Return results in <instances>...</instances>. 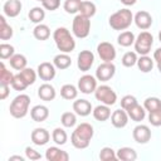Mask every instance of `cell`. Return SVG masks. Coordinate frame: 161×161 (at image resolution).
I'll use <instances>...</instances> for the list:
<instances>
[{
    "mask_svg": "<svg viewBox=\"0 0 161 161\" xmlns=\"http://www.w3.org/2000/svg\"><path fill=\"white\" fill-rule=\"evenodd\" d=\"M93 126L91 123L83 122L80 125H78L75 127V130L72 132L70 135V142L72 145L78 148V150H83L87 148L91 143V140L93 137Z\"/></svg>",
    "mask_w": 161,
    "mask_h": 161,
    "instance_id": "1",
    "label": "cell"
},
{
    "mask_svg": "<svg viewBox=\"0 0 161 161\" xmlns=\"http://www.w3.org/2000/svg\"><path fill=\"white\" fill-rule=\"evenodd\" d=\"M53 39L58 50H60V53H70L75 48L74 38L72 36L70 31L64 26H59L54 30Z\"/></svg>",
    "mask_w": 161,
    "mask_h": 161,
    "instance_id": "2",
    "label": "cell"
},
{
    "mask_svg": "<svg viewBox=\"0 0 161 161\" xmlns=\"http://www.w3.org/2000/svg\"><path fill=\"white\" fill-rule=\"evenodd\" d=\"M133 21V14L130 9L123 8L117 10L116 13H113L109 19H108V24L113 30H126Z\"/></svg>",
    "mask_w": 161,
    "mask_h": 161,
    "instance_id": "3",
    "label": "cell"
},
{
    "mask_svg": "<svg viewBox=\"0 0 161 161\" xmlns=\"http://www.w3.org/2000/svg\"><path fill=\"white\" fill-rule=\"evenodd\" d=\"M29 104H30V97L28 94H19L16 96L11 103H10V114L14 118H23L28 114L29 111Z\"/></svg>",
    "mask_w": 161,
    "mask_h": 161,
    "instance_id": "4",
    "label": "cell"
},
{
    "mask_svg": "<svg viewBox=\"0 0 161 161\" xmlns=\"http://www.w3.org/2000/svg\"><path fill=\"white\" fill-rule=\"evenodd\" d=\"M72 31L74 36L79 39L87 38L91 31V18H87L82 14L75 15L72 23Z\"/></svg>",
    "mask_w": 161,
    "mask_h": 161,
    "instance_id": "5",
    "label": "cell"
},
{
    "mask_svg": "<svg viewBox=\"0 0 161 161\" xmlns=\"http://www.w3.org/2000/svg\"><path fill=\"white\" fill-rule=\"evenodd\" d=\"M153 44V36L147 30L141 31L135 40V50L140 55H147Z\"/></svg>",
    "mask_w": 161,
    "mask_h": 161,
    "instance_id": "6",
    "label": "cell"
},
{
    "mask_svg": "<svg viewBox=\"0 0 161 161\" xmlns=\"http://www.w3.org/2000/svg\"><path fill=\"white\" fill-rule=\"evenodd\" d=\"M94 97L97 101H99L101 103L103 104H107V106H113L117 101V94L116 92L109 87V86H99L96 88L94 91Z\"/></svg>",
    "mask_w": 161,
    "mask_h": 161,
    "instance_id": "7",
    "label": "cell"
},
{
    "mask_svg": "<svg viewBox=\"0 0 161 161\" xmlns=\"http://www.w3.org/2000/svg\"><path fill=\"white\" fill-rule=\"evenodd\" d=\"M116 73V67L112 62H103L102 64H99L97 67L96 70V78L97 80L101 82H107Z\"/></svg>",
    "mask_w": 161,
    "mask_h": 161,
    "instance_id": "8",
    "label": "cell"
},
{
    "mask_svg": "<svg viewBox=\"0 0 161 161\" xmlns=\"http://www.w3.org/2000/svg\"><path fill=\"white\" fill-rule=\"evenodd\" d=\"M97 53L103 62H112L116 58V48L109 42H101L97 45Z\"/></svg>",
    "mask_w": 161,
    "mask_h": 161,
    "instance_id": "9",
    "label": "cell"
},
{
    "mask_svg": "<svg viewBox=\"0 0 161 161\" xmlns=\"http://www.w3.org/2000/svg\"><path fill=\"white\" fill-rule=\"evenodd\" d=\"M97 88V78L89 74H84L78 79V89L84 94L94 93Z\"/></svg>",
    "mask_w": 161,
    "mask_h": 161,
    "instance_id": "10",
    "label": "cell"
},
{
    "mask_svg": "<svg viewBox=\"0 0 161 161\" xmlns=\"http://www.w3.org/2000/svg\"><path fill=\"white\" fill-rule=\"evenodd\" d=\"M55 65L53 63H49V62H43L38 65V69H36V73H38V77L44 80V82H49L52 80L54 77H55Z\"/></svg>",
    "mask_w": 161,
    "mask_h": 161,
    "instance_id": "11",
    "label": "cell"
},
{
    "mask_svg": "<svg viewBox=\"0 0 161 161\" xmlns=\"http://www.w3.org/2000/svg\"><path fill=\"white\" fill-rule=\"evenodd\" d=\"M132 137L137 143H147L151 140V130L146 125H137L132 131Z\"/></svg>",
    "mask_w": 161,
    "mask_h": 161,
    "instance_id": "12",
    "label": "cell"
},
{
    "mask_svg": "<svg viewBox=\"0 0 161 161\" xmlns=\"http://www.w3.org/2000/svg\"><path fill=\"white\" fill-rule=\"evenodd\" d=\"M94 63V54L91 50H82L77 58V65L82 72H87Z\"/></svg>",
    "mask_w": 161,
    "mask_h": 161,
    "instance_id": "13",
    "label": "cell"
},
{
    "mask_svg": "<svg viewBox=\"0 0 161 161\" xmlns=\"http://www.w3.org/2000/svg\"><path fill=\"white\" fill-rule=\"evenodd\" d=\"M133 21L136 24V26L141 30H147L151 25H152V16L148 11H145V10H141V11H137L136 15L133 16Z\"/></svg>",
    "mask_w": 161,
    "mask_h": 161,
    "instance_id": "14",
    "label": "cell"
},
{
    "mask_svg": "<svg viewBox=\"0 0 161 161\" xmlns=\"http://www.w3.org/2000/svg\"><path fill=\"white\" fill-rule=\"evenodd\" d=\"M128 114H127V111L126 109H116L112 112L111 114V123L113 125V127L116 128H123L127 126L128 123Z\"/></svg>",
    "mask_w": 161,
    "mask_h": 161,
    "instance_id": "15",
    "label": "cell"
},
{
    "mask_svg": "<svg viewBox=\"0 0 161 161\" xmlns=\"http://www.w3.org/2000/svg\"><path fill=\"white\" fill-rule=\"evenodd\" d=\"M30 138H31V142L34 145H36V146H44V145H47L49 142L50 135H49V132L45 128L38 127V128H34L31 131Z\"/></svg>",
    "mask_w": 161,
    "mask_h": 161,
    "instance_id": "16",
    "label": "cell"
},
{
    "mask_svg": "<svg viewBox=\"0 0 161 161\" xmlns=\"http://www.w3.org/2000/svg\"><path fill=\"white\" fill-rule=\"evenodd\" d=\"M45 158L48 161H68L69 160V155L67 151L60 150L59 147H49L45 151Z\"/></svg>",
    "mask_w": 161,
    "mask_h": 161,
    "instance_id": "17",
    "label": "cell"
},
{
    "mask_svg": "<svg viewBox=\"0 0 161 161\" xmlns=\"http://www.w3.org/2000/svg\"><path fill=\"white\" fill-rule=\"evenodd\" d=\"M73 111L75 112V114H78L80 117H86V116L91 114L93 108H92V104H91L89 101H87V99H75L73 102Z\"/></svg>",
    "mask_w": 161,
    "mask_h": 161,
    "instance_id": "18",
    "label": "cell"
},
{
    "mask_svg": "<svg viewBox=\"0 0 161 161\" xmlns=\"http://www.w3.org/2000/svg\"><path fill=\"white\" fill-rule=\"evenodd\" d=\"M21 3L20 0H8L5 1L4 6H3V10H4V14L9 18H16L20 11H21Z\"/></svg>",
    "mask_w": 161,
    "mask_h": 161,
    "instance_id": "19",
    "label": "cell"
},
{
    "mask_svg": "<svg viewBox=\"0 0 161 161\" xmlns=\"http://www.w3.org/2000/svg\"><path fill=\"white\" fill-rule=\"evenodd\" d=\"M57 96V92L54 89V87L52 84H49L48 82L43 83L39 88H38V97L42 99V101H45V102H50L55 98Z\"/></svg>",
    "mask_w": 161,
    "mask_h": 161,
    "instance_id": "20",
    "label": "cell"
},
{
    "mask_svg": "<svg viewBox=\"0 0 161 161\" xmlns=\"http://www.w3.org/2000/svg\"><path fill=\"white\" fill-rule=\"evenodd\" d=\"M30 117L35 122H43L49 117V109L47 106L36 104L30 109Z\"/></svg>",
    "mask_w": 161,
    "mask_h": 161,
    "instance_id": "21",
    "label": "cell"
},
{
    "mask_svg": "<svg viewBox=\"0 0 161 161\" xmlns=\"http://www.w3.org/2000/svg\"><path fill=\"white\" fill-rule=\"evenodd\" d=\"M92 113H93V117H94L97 121H101V122H104V121H107V119L111 117L109 106L103 104V103L99 104V106H97L96 108H93Z\"/></svg>",
    "mask_w": 161,
    "mask_h": 161,
    "instance_id": "22",
    "label": "cell"
},
{
    "mask_svg": "<svg viewBox=\"0 0 161 161\" xmlns=\"http://www.w3.org/2000/svg\"><path fill=\"white\" fill-rule=\"evenodd\" d=\"M53 64L55 65L57 69L63 70V69H67V68L70 67L72 59H70V57L68 55V53H59V54H57V55L54 57Z\"/></svg>",
    "mask_w": 161,
    "mask_h": 161,
    "instance_id": "23",
    "label": "cell"
},
{
    "mask_svg": "<svg viewBox=\"0 0 161 161\" xmlns=\"http://www.w3.org/2000/svg\"><path fill=\"white\" fill-rule=\"evenodd\" d=\"M127 114H128V117H130L132 121H135V122H141V121H143V118L146 117V109H145V107H142V106H140V104L137 103V104H135L133 107H131L130 109H127Z\"/></svg>",
    "mask_w": 161,
    "mask_h": 161,
    "instance_id": "24",
    "label": "cell"
},
{
    "mask_svg": "<svg viewBox=\"0 0 161 161\" xmlns=\"http://www.w3.org/2000/svg\"><path fill=\"white\" fill-rule=\"evenodd\" d=\"M117 160L121 161H135L137 158V152L132 147H121L116 151Z\"/></svg>",
    "mask_w": 161,
    "mask_h": 161,
    "instance_id": "25",
    "label": "cell"
},
{
    "mask_svg": "<svg viewBox=\"0 0 161 161\" xmlns=\"http://www.w3.org/2000/svg\"><path fill=\"white\" fill-rule=\"evenodd\" d=\"M33 35L38 40H47L50 36V29L45 24H36V26L33 29Z\"/></svg>",
    "mask_w": 161,
    "mask_h": 161,
    "instance_id": "26",
    "label": "cell"
},
{
    "mask_svg": "<svg viewBox=\"0 0 161 161\" xmlns=\"http://www.w3.org/2000/svg\"><path fill=\"white\" fill-rule=\"evenodd\" d=\"M97 11V8L94 5V3L89 1V0H82L80 6H79V14L87 16V18H92Z\"/></svg>",
    "mask_w": 161,
    "mask_h": 161,
    "instance_id": "27",
    "label": "cell"
},
{
    "mask_svg": "<svg viewBox=\"0 0 161 161\" xmlns=\"http://www.w3.org/2000/svg\"><path fill=\"white\" fill-rule=\"evenodd\" d=\"M78 88L73 84H64L62 88H60V96L62 98L67 99V101H72V99H75L77 96H78Z\"/></svg>",
    "mask_w": 161,
    "mask_h": 161,
    "instance_id": "28",
    "label": "cell"
},
{
    "mask_svg": "<svg viewBox=\"0 0 161 161\" xmlns=\"http://www.w3.org/2000/svg\"><path fill=\"white\" fill-rule=\"evenodd\" d=\"M135 34L130 30H125V31H121V34L117 36V43L121 45V47H130L132 44H135Z\"/></svg>",
    "mask_w": 161,
    "mask_h": 161,
    "instance_id": "29",
    "label": "cell"
},
{
    "mask_svg": "<svg viewBox=\"0 0 161 161\" xmlns=\"http://www.w3.org/2000/svg\"><path fill=\"white\" fill-rule=\"evenodd\" d=\"M13 34H14L13 28L6 23L5 16L0 15V39L1 40H8L13 36Z\"/></svg>",
    "mask_w": 161,
    "mask_h": 161,
    "instance_id": "30",
    "label": "cell"
},
{
    "mask_svg": "<svg viewBox=\"0 0 161 161\" xmlns=\"http://www.w3.org/2000/svg\"><path fill=\"white\" fill-rule=\"evenodd\" d=\"M11 68L16 69V70H23L24 68H26V64H28V60L25 58V55L23 54H14L10 60H9Z\"/></svg>",
    "mask_w": 161,
    "mask_h": 161,
    "instance_id": "31",
    "label": "cell"
},
{
    "mask_svg": "<svg viewBox=\"0 0 161 161\" xmlns=\"http://www.w3.org/2000/svg\"><path fill=\"white\" fill-rule=\"evenodd\" d=\"M137 67L142 73H148L153 68V60L148 55H141L137 59Z\"/></svg>",
    "mask_w": 161,
    "mask_h": 161,
    "instance_id": "32",
    "label": "cell"
},
{
    "mask_svg": "<svg viewBox=\"0 0 161 161\" xmlns=\"http://www.w3.org/2000/svg\"><path fill=\"white\" fill-rule=\"evenodd\" d=\"M28 16H29L30 21H33V23H35V24H40V23L44 20V18H45V11H44V9L40 8V6H35V8H33V9L29 11Z\"/></svg>",
    "mask_w": 161,
    "mask_h": 161,
    "instance_id": "33",
    "label": "cell"
},
{
    "mask_svg": "<svg viewBox=\"0 0 161 161\" xmlns=\"http://www.w3.org/2000/svg\"><path fill=\"white\" fill-rule=\"evenodd\" d=\"M14 79V74L6 69L4 62L0 63V84H8L11 86V82Z\"/></svg>",
    "mask_w": 161,
    "mask_h": 161,
    "instance_id": "34",
    "label": "cell"
},
{
    "mask_svg": "<svg viewBox=\"0 0 161 161\" xmlns=\"http://www.w3.org/2000/svg\"><path fill=\"white\" fill-rule=\"evenodd\" d=\"M143 107L148 112L158 111V109H161V99L157 97H147L143 102Z\"/></svg>",
    "mask_w": 161,
    "mask_h": 161,
    "instance_id": "35",
    "label": "cell"
},
{
    "mask_svg": "<svg viewBox=\"0 0 161 161\" xmlns=\"http://www.w3.org/2000/svg\"><path fill=\"white\" fill-rule=\"evenodd\" d=\"M52 138H53V141L57 143V145H64V143H67V140H68V135H67V132L63 130V128H60V127H57V128H54L53 130V133H52Z\"/></svg>",
    "mask_w": 161,
    "mask_h": 161,
    "instance_id": "36",
    "label": "cell"
},
{
    "mask_svg": "<svg viewBox=\"0 0 161 161\" xmlns=\"http://www.w3.org/2000/svg\"><path fill=\"white\" fill-rule=\"evenodd\" d=\"M60 122H62V125H63L64 127H68V128L75 126V123H77L75 112H74V113H73V112H64V113L62 114V117H60Z\"/></svg>",
    "mask_w": 161,
    "mask_h": 161,
    "instance_id": "37",
    "label": "cell"
},
{
    "mask_svg": "<svg viewBox=\"0 0 161 161\" xmlns=\"http://www.w3.org/2000/svg\"><path fill=\"white\" fill-rule=\"evenodd\" d=\"M137 53L136 52H127V53H125L123 54V57H122V64L125 65V67H127V68H131V67H133L135 64H137Z\"/></svg>",
    "mask_w": 161,
    "mask_h": 161,
    "instance_id": "38",
    "label": "cell"
},
{
    "mask_svg": "<svg viewBox=\"0 0 161 161\" xmlns=\"http://www.w3.org/2000/svg\"><path fill=\"white\" fill-rule=\"evenodd\" d=\"M14 54H15V49H14L13 45L6 44V43L0 44V58H1L3 60H5V59H10Z\"/></svg>",
    "mask_w": 161,
    "mask_h": 161,
    "instance_id": "39",
    "label": "cell"
},
{
    "mask_svg": "<svg viewBox=\"0 0 161 161\" xmlns=\"http://www.w3.org/2000/svg\"><path fill=\"white\" fill-rule=\"evenodd\" d=\"M80 3H82V0H65L63 8L68 14H75L79 11Z\"/></svg>",
    "mask_w": 161,
    "mask_h": 161,
    "instance_id": "40",
    "label": "cell"
},
{
    "mask_svg": "<svg viewBox=\"0 0 161 161\" xmlns=\"http://www.w3.org/2000/svg\"><path fill=\"white\" fill-rule=\"evenodd\" d=\"M99 158L102 161H111V160H117L116 151L112 147H103L99 151Z\"/></svg>",
    "mask_w": 161,
    "mask_h": 161,
    "instance_id": "41",
    "label": "cell"
},
{
    "mask_svg": "<svg viewBox=\"0 0 161 161\" xmlns=\"http://www.w3.org/2000/svg\"><path fill=\"white\" fill-rule=\"evenodd\" d=\"M28 86H29V84L25 82V79L21 77L20 73H18V74L14 75V79H13V82H11V87H13L15 91H24Z\"/></svg>",
    "mask_w": 161,
    "mask_h": 161,
    "instance_id": "42",
    "label": "cell"
},
{
    "mask_svg": "<svg viewBox=\"0 0 161 161\" xmlns=\"http://www.w3.org/2000/svg\"><path fill=\"white\" fill-rule=\"evenodd\" d=\"M20 74H21V77L25 79V82H26L29 86L35 82L36 75H38V73H35V70L31 69V68H24L23 70H20Z\"/></svg>",
    "mask_w": 161,
    "mask_h": 161,
    "instance_id": "43",
    "label": "cell"
},
{
    "mask_svg": "<svg viewBox=\"0 0 161 161\" xmlns=\"http://www.w3.org/2000/svg\"><path fill=\"white\" fill-rule=\"evenodd\" d=\"M138 102H137V99H136V97L135 96H131V94H126V96H123L122 98H121V107L123 108V109H130L131 107H133L135 104H137Z\"/></svg>",
    "mask_w": 161,
    "mask_h": 161,
    "instance_id": "44",
    "label": "cell"
},
{
    "mask_svg": "<svg viewBox=\"0 0 161 161\" xmlns=\"http://www.w3.org/2000/svg\"><path fill=\"white\" fill-rule=\"evenodd\" d=\"M148 122L155 127L161 126V109L148 112Z\"/></svg>",
    "mask_w": 161,
    "mask_h": 161,
    "instance_id": "45",
    "label": "cell"
},
{
    "mask_svg": "<svg viewBox=\"0 0 161 161\" xmlns=\"http://www.w3.org/2000/svg\"><path fill=\"white\" fill-rule=\"evenodd\" d=\"M42 5H43V8L45 10L54 11V10H57L60 6V0H43Z\"/></svg>",
    "mask_w": 161,
    "mask_h": 161,
    "instance_id": "46",
    "label": "cell"
},
{
    "mask_svg": "<svg viewBox=\"0 0 161 161\" xmlns=\"http://www.w3.org/2000/svg\"><path fill=\"white\" fill-rule=\"evenodd\" d=\"M25 157L29 158V160L35 161V160H40L42 158V155L36 150H34V148H31V147L28 146V147H25Z\"/></svg>",
    "mask_w": 161,
    "mask_h": 161,
    "instance_id": "47",
    "label": "cell"
},
{
    "mask_svg": "<svg viewBox=\"0 0 161 161\" xmlns=\"http://www.w3.org/2000/svg\"><path fill=\"white\" fill-rule=\"evenodd\" d=\"M9 87L10 86H8V84H0V99L1 101H4L9 96V93H10Z\"/></svg>",
    "mask_w": 161,
    "mask_h": 161,
    "instance_id": "48",
    "label": "cell"
},
{
    "mask_svg": "<svg viewBox=\"0 0 161 161\" xmlns=\"http://www.w3.org/2000/svg\"><path fill=\"white\" fill-rule=\"evenodd\" d=\"M153 59L156 60V63L161 62V48H157L153 53Z\"/></svg>",
    "mask_w": 161,
    "mask_h": 161,
    "instance_id": "49",
    "label": "cell"
},
{
    "mask_svg": "<svg viewBox=\"0 0 161 161\" xmlns=\"http://www.w3.org/2000/svg\"><path fill=\"white\" fill-rule=\"evenodd\" d=\"M119 1H121L123 5H126V6H131V5H135L137 0H119Z\"/></svg>",
    "mask_w": 161,
    "mask_h": 161,
    "instance_id": "50",
    "label": "cell"
},
{
    "mask_svg": "<svg viewBox=\"0 0 161 161\" xmlns=\"http://www.w3.org/2000/svg\"><path fill=\"white\" fill-rule=\"evenodd\" d=\"M11 160H20V161H24V157L23 156H10L9 157V161Z\"/></svg>",
    "mask_w": 161,
    "mask_h": 161,
    "instance_id": "51",
    "label": "cell"
},
{
    "mask_svg": "<svg viewBox=\"0 0 161 161\" xmlns=\"http://www.w3.org/2000/svg\"><path fill=\"white\" fill-rule=\"evenodd\" d=\"M157 69H158V72L161 73V62H158V63H157Z\"/></svg>",
    "mask_w": 161,
    "mask_h": 161,
    "instance_id": "52",
    "label": "cell"
},
{
    "mask_svg": "<svg viewBox=\"0 0 161 161\" xmlns=\"http://www.w3.org/2000/svg\"><path fill=\"white\" fill-rule=\"evenodd\" d=\"M158 39H160V42H161V30H160V33H158Z\"/></svg>",
    "mask_w": 161,
    "mask_h": 161,
    "instance_id": "53",
    "label": "cell"
},
{
    "mask_svg": "<svg viewBox=\"0 0 161 161\" xmlns=\"http://www.w3.org/2000/svg\"><path fill=\"white\" fill-rule=\"evenodd\" d=\"M36 1H40V3H42V1H43V0H36Z\"/></svg>",
    "mask_w": 161,
    "mask_h": 161,
    "instance_id": "54",
    "label": "cell"
}]
</instances>
